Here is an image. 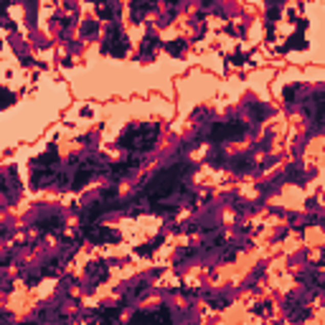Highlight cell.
Listing matches in <instances>:
<instances>
[{"mask_svg":"<svg viewBox=\"0 0 325 325\" xmlns=\"http://www.w3.org/2000/svg\"><path fill=\"white\" fill-rule=\"evenodd\" d=\"M188 170H191V168H188V165H181V163H178V165H170V168H165V170H160V173L145 186V198H147V201H160V198L170 196L173 191H178Z\"/></svg>","mask_w":325,"mask_h":325,"instance_id":"cell-1","label":"cell"},{"mask_svg":"<svg viewBox=\"0 0 325 325\" xmlns=\"http://www.w3.org/2000/svg\"><path fill=\"white\" fill-rule=\"evenodd\" d=\"M61 226V219L59 216H49V219H41L38 221V229L41 231H54V229H59Z\"/></svg>","mask_w":325,"mask_h":325,"instance_id":"cell-5","label":"cell"},{"mask_svg":"<svg viewBox=\"0 0 325 325\" xmlns=\"http://www.w3.org/2000/svg\"><path fill=\"white\" fill-rule=\"evenodd\" d=\"M183 49H186V44H183V41H176V44H168V51H170L173 56H176V54H181Z\"/></svg>","mask_w":325,"mask_h":325,"instance_id":"cell-6","label":"cell"},{"mask_svg":"<svg viewBox=\"0 0 325 325\" xmlns=\"http://www.w3.org/2000/svg\"><path fill=\"white\" fill-rule=\"evenodd\" d=\"M242 132H247V125H244V122H239V120H231V122L216 125V127L211 130V140H213V142H221V140L236 137V135H242Z\"/></svg>","mask_w":325,"mask_h":325,"instance_id":"cell-4","label":"cell"},{"mask_svg":"<svg viewBox=\"0 0 325 325\" xmlns=\"http://www.w3.org/2000/svg\"><path fill=\"white\" fill-rule=\"evenodd\" d=\"M102 51H104V54H112V56H122V54L127 51V36L120 31V26H112V28H110Z\"/></svg>","mask_w":325,"mask_h":325,"instance_id":"cell-3","label":"cell"},{"mask_svg":"<svg viewBox=\"0 0 325 325\" xmlns=\"http://www.w3.org/2000/svg\"><path fill=\"white\" fill-rule=\"evenodd\" d=\"M23 325H36V323H23Z\"/></svg>","mask_w":325,"mask_h":325,"instance_id":"cell-7","label":"cell"},{"mask_svg":"<svg viewBox=\"0 0 325 325\" xmlns=\"http://www.w3.org/2000/svg\"><path fill=\"white\" fill-rule=\"evenodd\" d=\"M155 137H158V125H135L120 137V145L130 150H150L155 145Z\"/></svg>","mask_w":325,"mask_h":325,"instance_id":"cell-2","label":"cell"}]
</instances>
